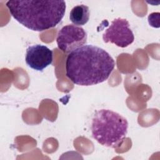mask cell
Masks as SVG:
<instances>
[{"mask_svg": "<svg viewBox=\"0 0 160 160\" xmlns=\"http://www.w3.org/2000/svg\"><path fill=\"white\" fill-rule=\"evenodd\" d=\"M115 67V61L104 49L83 45L71 52L66 61V75L79 86H91L106 81Z\"/></svg>", "mask_w": 160, "mask_h": 160, "instance_id": "6da1fadb", "label": "cell"}, {"mask_svg": "<svg viewBox=\"0 0 160 160\" xmlns=\"http://www.w3.org/2000/svg\"><path fill=\"white\" fill-rule=\"evenodd\" d=\"M11 15L26 28L43 31L58 25L66 12L64 1H8Z\"/></svg>", "mask_w": 160, "mask_h": 160, "instance_id": "7a4b0ae2", "label": "cell"}, {"mask_svg": "<svg viewBox=\"0 0 160 160\" xmlns=\"http://www.w3.org/2000/svg\"><path fill=\"white\" fill-rule=\"evenodd\" d=\"M128 130L127 119L110 109L97 111L92 118L91 132L93 138L100 144L115 148L126 138Z\"/></svg>", "mask_w": 160, "mask_h": 160, "instance_id": "3957f363", "label": "cell"}, {"mask_svg": "<svg viewBox=\"0 0 160 160\" xmlns=\"http://www.w3.org/2000/svg\"><path fill=\"white\" fill-rule=\"evenodd\" d=\"M104 42H111L120 48H126L134 40L130 24L126 19L118 18L111 21V25L102 34Z\"/></svg>", "mask_w": 160, "mask_h": 160, "instance_id": "277c9868", "label": "cell"}, {"mask_svg": "<svg viewBox=\"0 0 160 160\" xmlns=\"http://www.w3.org/2000/svg\"><path fill=\"white\" fill-rule=\"evenodd\" d=\"M87 38V33L82 28L68 24L59 31L56 42L60 50L64 52H71L86 44Z\"/></svg>", "mask_w": 160, "mask_h": 160, "instance_id": "5b68a950", "label": "cell"}, {"mask_svg": "<svg viewBox=\"0 0 160 160\" xmlns=\"http://www.w3.org/2000/svg\"><path fill=\"white\" fill-rule=\"evenodd\" d=\"M52 60V51L46 46L35 44L26 49V63L32 69L41 71L51 64Z\"/></svg>", "mask_w": 160, "mask_h": 160, "instance_id": "8992f818", "label": "cell"}, {"mask_svg": "<svg viewBox=\"0 0 160 160\" xmlns=\"http://www.w3.org/2000/svg\"><path fill=\"white\" fill-rule=\"evenodd\" d=\"M89 16L90 11L89 7L84 4L74 6L69 14L71 21L78 26L85 25L88 22Z\"/></svg>", "mask_w": 160, "mask_h": 160, "instance_id": "52a82bcc", "label": "cell"}, {"mask_svg": "<svg viewBox=\"0 0 160 160\" xmlns=\"http://www.w3.org/2000/svg\"><path fill=\"white\" fill-rule=\"evenodd\" d=\"M159 12H152L149 14L148 20L149 25L153 28H159Z\"/></svg>", "mask_w": 160, "mask_h": 160, "instance_id": "ba28073f", "label": "cell"}]
</instances>
